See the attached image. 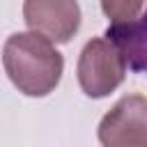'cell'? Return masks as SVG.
Listing matches in <instances>:
<instances>
[{
    "mask_svg": "<svg viewBox=\"0 0 147 147\" xmlns=\"http://www.w3.org/2000/svg\"><path fill=\"white\" fill-rule=\"evenodd\" d=\"M76 74L80 90L90 99H103L122 85L126 60L108 37H96L83 46Z\"/></svg>",
    "mask_w": 147,
    "mask_h": 147,
    "instance_id": "cell-2",
    "label": "cell"
},
{
    "mask_svg": "<svg viewBox=\"0 0 147 147\" xmlns=\"http://www.w3.org/2000/svg\"><path fill=\"white\" fill-rule=\"evenodd\" d=\"M124 55L126 67L133 71H142V60H145V21L138 16L136 21L129 23H110L106 34Z\"/></svg>",
    "mask_w": 147,
    "mask_h": 147,
    "instance_id": "cell-5",
    "label": "cell"
},
{
    "mask_svg": "<svg viewBox=\"0 0 147 147\" xmlns=\"http://www.w3.org/2000/svg\"><path fill=\"white\" fill-rule=\"evenodd\" d=\"M99 142L106 147L147 145V99L142 94L122 96L99 124Z\"/></svg>",
    "mask_w": 147,
    "mask_h": 147,
    "instance_id": "cell-3",
    "label": "cell"
},
{
    "mask_svg": "<svg viewBox=\"0 0 147 147\" xmlns=\"http://www.w3.org/2000/svg\"><path fill=\"white\" fill-rule=\"evenodd\" d=\"M145 0H101V9L110 23H129L142 16Z\"/></svg>",
    "mask_w": 147,
    "mask_h": 147,
    "instance_id": "cell-6",
    "label": "cell"
},
{
    "mask_svg": "<svg viewBox=\"0 0 147 147\" xmlns=\"http://www.w3.org/2000/svg\"><path fill=\"white\" fill-rule=\"evenodd\" d=\"M23 18L32 32L67 44L80 28V7L78 0H25Z\"/></svg>",
    "mask_w": 147,
    "mask_h": 147,
    "instance_id": "cell-4",
    "label": "cell"
},
{
    "mask_svg": "<svg viewBox=\"0 0 147 147\" xmlns=\"http://www.w3.org/2000/svg\"><path fill=\"white\" fill-rule=\"evenodd\" d=\"M2 64L11 85L25 96L51 94L64 71L62 53L37 32H16L2 46Z\"/></svg>",
    "mask_w": 147,
    "mask_h": 147,
    "instance_id": "cell-1",
    "label": "cell"
}]
</instances>
